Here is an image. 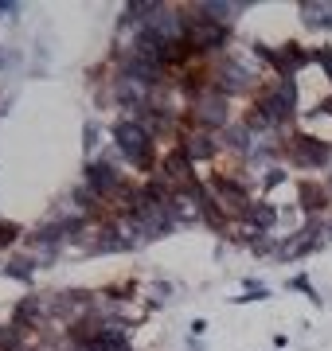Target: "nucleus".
Segmentation results:
<instances>
[{
  "label": "nucleus",
  "mask_w": 332,
  "mask_h": 351,
  "mask_svg": "<svg viewBox=\"0 0 332 351\" xmlns=\"http://www.w3.org/2000/svg\"><path fill=\"white\" fill-rule=\"evenodd\" d=\"M114 145L117 152L126 156L133 168H141V172H153L156 168V149H153V133L141 125V121H133V117H126V121H117L114 129Z\"/></svg>",
  "instance_id": "nucleus-1"
},
{
  "label": "nucleus",
  "mask_w": 332,
  "mask_h": 351,
  "mask_svg": "<svg viewBox=\"0 0 332 351\" xmlns=\"http://www.w3.org/2000/svg\"><path fill=\"white\" fill-rule=\"evenodd\" d=\"M254 110L266 113L270 121H274V129L285 125V121L294 117V110H297V82L294 78H281L278 86L262 90V98L254 101Z\"/></svg>",
  "instance_id": "nucleus-2"
},
{
  "label": "nucleus",
  "mask_w": 332,
  "mask_h": 351,
  "mask_svg": "<svg viewBox=\"0 0 332 351\" xmlns=\"http://www.w3.org/2000/svg\"><path fill=\"white\" fill-rule=\"evenodd\" d=\"M230 125V98L227 94H219V90H207V94H200L192 106V129H223Z\"/></svg>",
  "instance_id": "nucleus-3"
},
{
  "label": "nucleus",
  "mask_w": 332,
  "mask_h": 351,
  "mask_svg": "<svg viewBox=\"0 0 332 351\" xmlns=\"http://www.w3.org/2000/svg\"><path fill=\"white\" fill-rule=\"evenodd\" d=\"M285 156H289L297 168H324V164L332 160V145L309 137V133H297V137H289V145H285Z\"/></svg>",
  "instance_id": "nucleus-4"
},
{
  "label": "nucleus",
  "mask_w": 332,
  "mask_h": 351,
  "mask_svg": "<svg viewBox=\"0 0 332 351\" xmlns=\"http://www.w3.org/2000/svg\"><path fill=\"white\" fill-rule=\"evenodd\" d=\"M86 188L94 191L98 199H114L117 188H121V172H117V164L106 160V156L86 160Z\"/></svg>",
  "instance_id": "nucleus-5"
},
{
  "label": "nucleus",
  "mask_w": 332,
  "mask_h": 351,
  "mask_svg": "<svg viewBox=\"0 0 332 351\" xmlns=\"http://www.w3.org/2000/svg\"><path fill=\"white\" fill-rule=\"evenodd\" d=\"M211 191H215V203H227L230 215H243L246 207H250V199H246V191L239 180H227V176H215L211 180Z\"/></svg>",
  "instance_id": "nucleus-6"
},
{
  "label": "nucleus",
  "mask_w": 332,
  "mask_h": 351,
  "mask_svg": "<svg viewBox=\"0 0 332 351\" xmlns=\"http://www.w3.org/2000/svg\"><path fill=\"white\" fill-rule=\"evenodd\" d=\"M180 145L188 149L192 164H204V160H211V156L219 152V137H211L207 129H188V133L180 137Z\"/></svg>",
  "instance_id": "nucleus-7"
},
{
  "label": "nucleus",
  "mask_w": 332,
  "mask_h": 351,
  "mask_svg": "<svg viewBox=\"0 0 332 351\" xmlns=\"http://www.w3.org/2000/svg\"><path fill=\"white\" fill-rule=\"evenodd\" d=\"M239 219H243V223H250V230L266 234L270 226L278 223V207H274L270 199H258V203H250V207H246V211L239 215Z\"/></svg>",
  "instance_id": "nucleus-8"
},
{
  "label": "nucleus",
  "mask_w": 332,
  "mask_h": 351,
  "mask_svg": "<svg viewBox=\"0 0 332 351\" xmlns=\"http://www.w3.org/2000/svg\"><path fill=\"white\" fill-rule=\"evenodd\" d=\"M219 141H223L227 149H235L239 156H250V152H254V133L246 129V121H243V125H227Z\"/></svg>",
  "instance_id": "nucleus-9"
},
{
  "label": "nucleus",
  "mask_w": 332,
  "mask_h": 351,
  "mask_svg": "<svg viewBox=\"0 0 332 351\" xmlns=\"http://www.w3.org/2000/svg\"><path fill=\"white\" fill-rule=\"evenodd\" d=\"M301 24L313 32H324L332 24V4H301Z\"/></svg>",
  "instance_id": "nucleus-10"
},
{
  "label": "nucleus",
  "mask_w": 332,
  "mask_h": 351,
  "mask_svg": "<svg viewBox=\"0 0 332 351\" xmlns=\"http://www.w3.org/2000/svg\"><path fill=\"white\" fill-rule=\"evenodd\" d=\"M329 191L320 188V184H301V207H305L309 215H317V211H324L329 207Z\"/></svg>",
  "instance_id": "nucleus-11"
},
{
  "label": "nucleus",
  "mask_w": 332,
  "mask_h": 351,
  "mask_svg": "<svg viewBox=\"0 0 332 351\" xmlns=\"http://www.w3.org/2000/svg\"><path fill=\"white\" fill-rule=\"evenodd\" d=\"M39 313H43V308H39V301H36V297H27V301H20V304H16V320H12V324L32 328V324H39V320H43Z\"/></svg>",
  "instance_id": "nucleus-12"
},
{
  "label": "nucleus",
  "mask_w": 332,
  "mask_h": 351,
  "mask_svg": "<svg viewBox=\"0 0 332 351\" xmlns=\"http://www.w3.org/2000/svg\"><path fill=\"white\" fill-rule=\"evenodd\" d=\"M39 258H12V262L4 265V274L16 277V281H32V274H36Z\"/></svg>",
  "instance_id": "nucleus-13"
},
{
  "label": "nucleus",
  "mask_w": 332,
  "mask_h": 351,
  "mask_svg": "<svg viewBox=\"0 0 332 351\" xmlns=\"http://www.w3.org/2000/svg\"><path fill=\"white\" fill-rule=\"evenodd\" d=\"M289 289H297V293H305V297H309V301H313V304H320V297H317V289L309 285V277H305V274H297L294 281H289Z\"/></svg>",
  "instance_id": "nucleus-14"
},
{
  "label": "nucleus",
  "mask_w": 332,
  "mask_h": 351,
  "mask_svg": "<svg viewBox=\"0 0 332 351\" xmlns=\"http://www.w3.org/2000/svg\"><path fill=\"white\" fill-rule=\"evenodd\" d=\"M16 239H20V226L0 223V246H8V242H16Z\"/></svg>",
  "instance_id": "nucleus-15"
},
{
  "label": "nucleus",
  "mask_w": 332,
  "mask_h": 351,
  "mask_svg": "<svg viewBox=\"0 0 332 351\" xmlns=\"http://www.w3.org/2000/svg\"><path fill=\"white\" fill-rule=\"evenodd\" d=\"M313 59H320V63H324V71H329V78H332V51L320 47V51H313Z\"/></svg>",
  "instance_id": "nucleus-16"
},
{
  "label": "nucleus",
  "mask_w": 332,
  "mask_h": 351,
  "mask_svg": "<svg viewBox=\"0 0 332 351\" xmlns=\"http://www.w3.org/2000/svg\"><path fill=\"white\" fill-rule=\"evenodd\" d=\"M98 145V125H86V149H94Z\"/></svg>",
  "instance_id": "nucleus-17"
},
{
  "label": "nucleus",
  "mask_w": 332,
  "mask_h": 351,
  "mask_svg": "<svg viewBox=\"0 0 332 351\" xmlns=\"http://www.w3.org/2000/svg\"><path fill=\"white\" fill-rule=\"evenodd\" d=\"M8 12H16V0H0V16H8Z\"/></svg>",
  "instance_id": "nucleus-18"
},
{
  "label": "nucleus",
  "mask_w": 332,
  "mask_h": 351,
  "mask_svg": "<svg viewBox=\"0 0 332 351\" xmlns=\"http://www.w3.org/2000/svg\"><path fill=\"white\" fill-rule=\"evenodd\" d=\"M324 239H329V242H332V226H324Z\"/></svg>",
  "instance_id": "nucleus-19"
},
{
  "label": "nucleus",
  "mask_w": 332,
  "mask_h": 351,
  "mask_svg": "<svg viewBox=\"0 0 332 351\" xmlns=\"http://www.w3.org/2000/svg\"><path fill=\"white\" fill-rule=\"evenodd\" d=\"M0 63H4V51H0Z\"/></svg>",
  "instance_id": "nucleus-20"
}]
</instances>
